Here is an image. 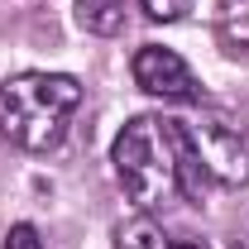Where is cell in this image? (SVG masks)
<instances>
[{
  "label": "cell",
  "instance_id": "cell-1",
  "mask_svg": "<svg viewBox=\"0 0 249 249\" xmlns=\"http://www.w3.org/2000/svg\"><path fill=\"white\" fill-rule=\"evenodd\" d=\"M82 106V87L67 72H15L0 82V134L15 149L48 154L58 149L72 110Z\"/></svg>",
  "mask_w": 249,
  "mask_h": 249
},
{
  "label": "cell",
  "instance_id": "cell-2",
  "mask_svg": "<svg viewBox=\"0 0 249 249\" xmlns=\"http://www.w3.org/2000/svg\"><path fill=\"white\" fill-rule=\"evenodd\" d=\"M110 163H115V178H120L124 196L144 216H154V211L173 206L182 196L178 149H173V134H168V115H134L115 134Z\"/></svg>",
  "mask_w": 249,
  "mask_h": 249
},
{
  "label": "cell",
  "instance_id": "cell-3",
  "mask_svg": "<svg viewBox=\"0 0 249 249\" xmlns=\"http://www.w3.org/2000/svg\"><path fill=\"white\" fill-rule=\"evenodd\" d=\"M187 124L196 154H201V168L206 178L220 187H245L249 182V129L235 115H225L216 106H201Z\"/></svg>",
  "mask_w": 249,
  "mask_h": 249
},
{
  "label": "cell",
  "instance_id": "cell-4",
  "mask_svg": "<svg viewBox=\"0 0 249 249\" xmlns=\"http://www.w3.org/2000/svg\"><path fill=\"white\" fill-rule=\"evenodd\" d=\"M129 72H134V87L158 101H201V82L192 77V67L163 43H144L129 62Z\"/></svg>",
  "mask_w": 249,
  "mask_h": 249
},
{
  "label": "cell",
  "instance_id": "cell-5",
  "mask_svg": "<svg viewBox=\"0 0 249 249\" xmlns=\"http://www.w3.org/2000/svg\"><path fill=\"white\" fill-rule=\"evenodd\" d=\"M168 134H173V149H178V178H182V196L201 201V196H206V182H211V178H206V168H201V154H196V144H192L187 124L168 115Z\"/></svg>",
  "mask_w": 249,
  "mask_h": 249
},
{
  "label": "cell",
  "instance_id": "cell-6",
  "mask_svg": "<svg viewBox=\"0 0 249 249\" xmlns=\"http://www.w3.org/2000/svg\"><path fill=\"white\" fill-rule=\"evenodd\" d=\"M124 15H129V0H77V24L87 34H101V38L120 34Z\"/></svg>",
  "mask_w": 249,
  "mask_h": 249
},
{
  "label": "cell",
  "instance_id": "cell-7",
  "mask_svg": "<svg viewBox=\"0 0 249 249\" xmlns=\"http://www.w3.org/2000/svg\"><path fill=\"white\" fill-rule=\"evenodd\" d=\"M115 249H173V235L154 216H134L129 225H120V245Z\"/></svg>",
  "mask_w": 249,
  "mask_h": 249
},
{
  "label": "cell",
  "instance_id": "cell-8",
  "mask_svg": "<svg viewBox=\"0 0 249 249\" xmlns=\"http://www.w3.org/2000/svg\"><path fill=\"white\" fill-rule=\"evenodd\" d=\"M216 24H220V38L230 48H249V0H220Z\"/></svg>",
  "mask_w": 249,
  "mask_h": 249
},
{
  "label": "cell",
  "instance_id": "cell-9",
  "mask_svg": "<svg viewBox=\"0 0 249 249\" xmlns=\"http://www.w3.org/2000/svg\"><path fill=\"white\" fill-rule=\"evenodd\" d=\"M139 5H144V15L154 24H178V19H187V10H192V0H139Z\"/></svg>",
  "mask_w": 249,
  "mask_h": 249
},
{
  "label": "cell",
  "instance_id": "cell-10",
  "mask_svg": "<svg viewBox=\"0 0 249 249\" xmlns=\"http://www.w3.org/2000/svg\"><path fill=\"white\" fill-rule=\"evenodd\" d=\"M5 249H43V240H38V230H34V225H15V230H10V240H5Z\"/></svg>",
  "mask_w": 249,
  "mask_h": 249
},
{
  "label": "cell",
  "instance_id": "cell-11",
  "mask_svg": "<svg viewBox=\"0 0 249 249\" xmlns=\"http://www.w3.org/2000/svg\"><path fill=\"white\" fill-rule=\"evenodd\" d=\"M173 249H211V240H196V235H187V240H173Z\"/></svg>",
  "mask_w": 249,
  "mask_h": 249
}]
</instances>
